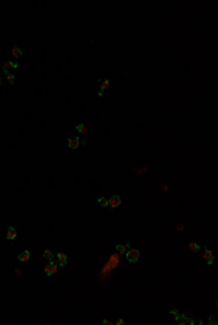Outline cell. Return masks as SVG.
Segmentation results:
<instances>
[{"label": "cell", "mask_w": 218, "mask_h": 325, "mask_svg": "<svg viewBox=\"0 0 218 325\" xmlns=\"http://www.w3.org/2000/svg\"><path fill=\"white\" fill-rule=\"evenodd\" d=\"M125 257L129 262H137V261L140 259V251L135 249V248H129V249L126 251Z\"/></svg>", "instance_id": "1"}, {"label": "cell", "mask_w": 218, "mask_h": 325, "mask_svg": "<svg viewBox=\"0 0 218 325\" xmlns=\"http://www.w3.org/2000/svg\"><path fill=\"white\" fill-rule=\"evenodd\" d=\"M57 271H58V265L54 262V259L48 261V264H47V265H45V268H44V273L48 275V277H50V275H54L55 273H57Z\"/></svg>", "instance_id": "2"}, {"label": "cell", "mask_w": 218, "mask_h": 325, "mask_svg": "<svg viewBox=\"0 0 218 325\" xmlns=\"http://www.w3.org/2000/svg\"><path fill=\"white\" fill-rule=\"evenodd\" d=\"M121 203H122V200H121V197H119V195H112V197L109 198L108 207L111 208V210H115V208H118L119 206H121Z\"/></svg>", "instance_id": "3"}, {"label": "cell", "mask_w": 218, "mask_h": 325, "mask_svg": "<svg viewBox=\"0 0 218 325\" xmlns=\"http://www.w3.org/2000/svg\"><path fill=\"white\" fill-rule=\"evenodd\" d=\"M19 66L16 61H12V60H8V61H5V64H3V73L5 75H8V73H10V70L12 69H16V67Z\"/></svg>", "instance_id": "4"}, {"label": "cell", "mask_w": 218, "mask_h": 325, "mask_svg": "<svg viewBox=\"0 0 218 325\" xmlns=\"http://www.w3.org/2000/svg\"><path fill=\"white\" fill-rule=\"evenodd\" d=\"M55 258H57V262H58L60 267H66L67 265L68 258H67V255H66L64 252H58V254L55 255Z\"/></svg>", "instance_id": "5"}, {"label": "cell", "mask_w": 218, "mask_h": 325, "mask_svg": "<svg viewBox=\"0 0 218 325\" xmlns=\"http://www.w3.org/2000/svg\"><path fill=\"white\" fill-rule=\"evenodd\" d=\"M67 146L70 149H77L79 146H80V139L77 137V136H73V137H70L67 142Z\"/></svg>", "instance_id": "6"}, {"label": "cell", "mask_w": 218, "mask_h": 325, "mask_svg": "<svg viewBox=\"0 0 218 325\" xmlns=\"http://www.w3.org/2000/svg\"><path fill=\"white\" fill-rule=\"evenodd\" d=\"M204 259L211 265L214 262V254H212V251H210L208 248H204Z\"/></svg>", "instance_id": "7"}, {"label": "cell", "mask_w": 218, "mask_h": 325, "mask_svg": "<svg viewBox=\"0 0 218 325\" xmlns=\"http://www.w3.org/2000/svg\"><path fill=\"white\" fill-rule=\"evenodd\" d=\"M31 258V252L28 249H25L23 252H20L19 255H17V261H20V262H28Z\"/></svg>", "instance_id": "8"}, {"label": "cell", "mask_w": 218, "mask_h": 325, "mask_svg": "<svg viewBox=\"0 0 218 325\" xmlns=\"http://www.w3.org/2000/svg\"><path fill=\"white\" fill-rule=\"evenodd\" d=\"M16 229L15 227H12V226H9L8 227V233H6V238H8V241H13V239H16Z\"/></svg>", "instance_id": "9"}, {"label": "cell", "mask_w": 218, "mask_h": 325, "mask_svg": "<svg viewBox=\"0 0 218 325\" xmlns=\"http://www.w3.org/2000/svg\"><path fill=\"white\" fill-rule=\"evenodd\" d=\"M12 56H13V59H20V57L23 56V53H22V50H20L19 47L13 45V47H12Z\"/></svg>", "instance_id": "10"}, {"label": "cell", "mask_w": 218, "mask_h": 325, "mask_svg": "<svg viewBox=\"0 0 218 325\" xmlns=\"http://www.w3.org/2000/svg\"><path fill=\"white\" fill-rule=\"evenodd\" d=\"M108 88H109V80H108V79L101 80V89H99V93H98V95H99V96H102V95H103V92L106 91Z\"/></svg>", "instance_id": "11"}, {"label": "cell", "mask_w": 218, "mask_h": 325, "mask_svg": "<svg viewBox=\"0 0 218 325\" xmlns=\"http://www.w3.org/2000/svg\"><path fill=\"white\" fill-rule=\"evenodd\" d=\"M42 255H44V258H45V259H48V261H51V259H54V257H55V255H54V252H52V251H51V249H45V251H44V254H42Z\"/></svg>", "instance_id": "12"}, {"label": "cell", "mask_w": 218, "mask_h": 325, "mask_svg": "<svg viewBox=\"0 0 218 325\" xmlns=\"http://www.w3.org/2000/svg\"><path fill=\"white\" fill-rule=\"evenodd\" d=\"M128 249H129V248H128L126 245H117V251L121 254V255H125Z\"/></svg>", "instance_id": "13"}, {"label": "cell", "mask_w": 218, "mask_h": 325, "mask_svg": "<svg viewBox=\"0 0 218 325\" xmlns=\"http://www.w3.org/2000/svg\"><path fill=\"white\" fill-rule=\"evenodd\" d=\"M98 203H99V206H102V207H108L109 200H108V198H105V197H101Z\"/></svg>", "instance_id": "14"}, {"label": "cell", "mask_w": 218, "mask_h": 325, "mask_svg": "<svg viewBox=\"0 0 218 325\" xmlns=\"http://www.w3.org/2000/svg\"><path fill=\"white\" fill-rule=\"evenodd\" d=\"M189 248H191L192 252H198V251H199V245H198L196 242H191V243H189Z\"/></svg>", "instance_id": "15"}, {"label": "cell", "mask_w": 218, "mask_h": 325, "mask_svg": "<svg viewBox=\"0 0 218 325\" xmlns=\"http://www.w3.org/2000/svg\"><path fill=\"white\" fill-rule=\"evenodd\" d=\"M76 130H77L79 133H82V134L86 133V127H84L83 124H77V125H76Z\"/></svg>", "instance_id": "16"}, {"label": "cell", "mask_w": 218, "mask_h": 325, "mask_svg": "<svg viewBox=\"0 0 218 325\" xmlns=\"http://www.w3.org/2000/svg\"><path fill=\"white\" fill-rule=\"evenodd\" d=\"M6 76H8V80H9V83H10V85H13V83H15V76L12 75V73H8V75H6Z\"/></svg>", "instance_id": "17"}, {"label": "cell", "mask_w": 218, "mask_h": 325, "mask_svg": "<svg viewBox=\"0 0 218 325\" xmlns=\"http://www.w3.org/2000/svg\"><path fill=\"white\" fill-rule=\"evenodd\" d=\"M170 315H172V317L175 318V319H176L177 317H179V312H177L176 309H170Z\"/></svg>", "instance_id": "18"}, {"label": "cell", "mask_w": 218, "mask_h": 325, "mask_svg": "<svg viewBox=\"0 0 218 325\" xmlns=\"http://www.w3.org/2000/svg\"><path fill=\"white\" fill-rule=\"evenodd\" d=\"M102 324L103 325H114V322H111V321H108V319H103V321H102Z\"/></svg>", "instance_id": "19"}, {"label": "cell", "mask_w": 218, "mask_h": 325, "mask_svg": "<svg viewBox=\"0 0 218 325\" xmlns=\"http://www.w3.org/2000/svg\"><path fill=\"white\" fill-rule=\"evenodd\" d=\"M117 325H125V321H124V319H118Z\"/></svg>", "instance_id": "20"}, {"label": "cell", "mask_w": 218, "mask_h": 325, "mask_svg": "<svg viewBox=\"0 0 218 325\" xmlns=\"http://www.w3.org/2000/svg\"><path fill=\"white\" fill-rule=\"evenodd\" d=\"M161 190H163V191H167V185L163 184V185H161Z\"/></svg>", "instance_id": "21"}, {"label": "cell", "mask_w": 218, "mask_h": 325, "mask_svg": "<svg viewBox=\"0 0 218 325\" xmlns=\"http://www.w3.org/2000/svg\"><path fill=\"white\" fill-rule=\"evenodd\" d=\"M176 227H177V230H182V229H183V225H177Z\"/></svg>", "instance_id": "22"}, {"label": "cell", "mask_w": 218, "mask_h": 325, "mask_svg": "<svg viewBox=\"0 0 218 325\" xmlns=\"http://www.w3.org/2000/svg\"><path fill=\"white\" fill-rule=\"evenodd\" d=\"M2 85H3V80H2V77H0V86H2Z\"/></svg>", "instance_id": "23"}]
</instances>
